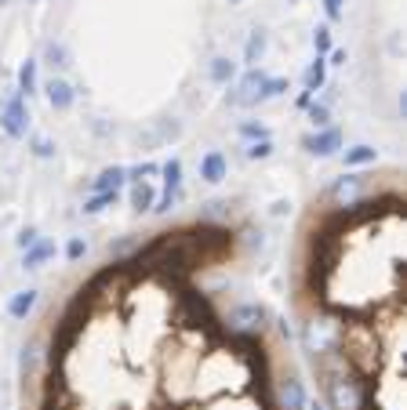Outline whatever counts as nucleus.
<instances>
[{
  "mask_svg": "<svg viewBox=\"0 0 407 410\" xmlns=\"http://www.w3.org/2000/svg\"><path fill=\"white\" fill-rule=\"evenodd\" d=\"M0 123H4V131H8L11 138H22V135H26V128H29L26 102H22V99H11V102L4 106V113H0Z\"/></svg>",
  "mask_w": 407,
  "mask_h": 410,
  "instance_id": "1",
  "label": "nucleus"
},
{
  "mask_svg": "<svg viewBox=\"0 0 407 410\" xmlns=\"http://www.w3.org/2000/svg\"><path fill=\"white\" fill-rule=\"evenodd\" d=\"M262 84H266V73H262V70H247L244 80H240V87H237V94H233V102H237V106H255V102H262V99H259Z\"/></svg>",
  "mask_w": 407,
  "mask_h": 410,
  "instance_id": "2",
  "label": "nucleus"
},
{
  "mask_svg": "<svg viewBox=\"0 0 407 410\" xmlns=\"http://www.w3.org/2000/svg\"><path fill=\"white\" fill-rule=\"evenodd\" d=\"M178 182H182V164L178 160H168L164 164V196H161V204H156L153 211H171L175 207V196H178Z\"/></svg>",
  "mask_w": 407,
  "mask_h": 410,
  "instance_id": "3",
  "label": "nucleus"
},
{
  "mask_svg": "<svg viewBox=\"0 0 407 410\" xmlns=\"http://www.w3.org/2000/svg\"><path fill=\"white\" fill-rule=\"evenodd\" d=\"M302 145H305L313 156H331V153L342 149V131H338V128H327V131H320V135H309Z\"/></svg>",
  "mask_w": 407,
  "mask_h": 410,
  "instance_id": "4",
  "label": "nucleus"
},
{
  "mask_svg": "<svg viewBox=\"0 0 407 410\" xmlns=\"http://www.w3.org/2000/svg\"><path fill=\"white\" fill-rule=\"evenodd\" d=\"M280 406L284 410H302L305 406V389H302L298 377H284V382H280Z\"/></svg>",
  "mask_w": 407,
  "mask_h": 410,
  "instance_id": "5",
  "label": "nucleus"
},
{
  "mask_svg": "<svg viewBox=\"0 0 407 410\" xmlns=\"http://www.w3.org/2000/svg\"><path fill=\"white\" fill-rule=\"evenodd\" d=\"M48 102H51V109H70L73 106V87L62 80V77H51L48 80Z\"/></svg>",
  "mask_w": 407,
  "mask_h": 410,
  "instance_id": "6",
  "label": "nucleus"
},
{
  "mask_svg": "<svg viewBox=\"0 0 407 410\" xmlns=\"http://www.w3.org/2000/svg\"><path fill=\"white\" fill-rule=\"evenodd\" d=\"M200 178H204V182H222V178H226V156L218 153V149H211L204 160H200Z\"/></svg>",
  "mask_w": 407,
  "mask_h": 410,
  "instance_id": "7",
  "label": "nucleus"
},
{
  "mask_svg": "<svg viewBox=\"0 0 407 410\" xmlns=\"http://www.w3.org/2000/svg\"><path fill=\"white\" fill-rule=\"evenodd\" d=\"M233 327H244V331H251V327H262V320H266V312L259 309V305H240L237 312H233Z\"/></svg>",
  "mask_w": 407,
  "mask_h": 410,
  "instance_id": "8",
  "label": "nucleus"
},
{
  "mask_svg": "<svg viewBox=\"0 0 407 410\" xmlns=\"http://www.w3.org/2000/svg\"><path fill=\"white\" fill-rule=\"evenodd\" d=\"M48 258H55V243H51V240H40V243H33V247L26 250L22 265H26V269H40Z\"/></svg>",
  "mask_w": 407,
  "mask_h": 410,
  "instance_id": "9",
  "label": "nucleus"
},
{
  "mask_svg": "<svg viewBox=\"0 0 407 410\" xmlns=\"http://www.w3.org/2000/svg\"><path fill=\"white\" fill-rule=\"evenodd\" d=\"M262 55H266V29H251V37H247V48H244V62L255 70Z\"/></svg>",
  "mask_w": 407,
  "mask_h": 410,
  "instance_id": "10",
  "label": "nucleus"
},
{
  "mask_svg": "<svg viewBox=\"0 0 407 410\" xmlns=\"http://www.w3.org/2000/svg\"><path fill=\"white\" fill-rule=\"evenodd\" d=\"M29 94H37V62H22L18 70V99H29Z\"/></svg>",
  "mask_w": 407,
  "mask_h": 410,
  "instance_id": "11",
  "label": "nucleus"
},
{
  "mask_svg": "<svg viewBox=\"0 0 407 410\" xmlns=\"http://www.w3.org/2000/svg\"><path fill=\"white\" fill-rule=\"evenodd\" d=\"M33 305H37V291H18L11 301H8V312L15 320H26L29 312H33Z\"/></svg>",
  "mask_w": 407,
  "mask_h": 410,
  "instance_id": "12",
  "label": "nucleus"
},
{
  "mask_svg": "<svg viewBox=\"0 0 407 410\" xmlns=\"http://www.w3.org/2000/svg\"><path fill=\"white\" fill-rule=\"evenodd\" d=\"M207 77H211L215 84H229V80L237 77V62H229L226 55L211 58V70H207Z\"/></svg>",
  "mask_w": 407,
  "mask_h": 410,
  "instance_id": "13",
  "label": "nucleus"
},
{
  "mask_svg": "<svg viewBox=\"0 0 407 410\" xmlns=\"http://www.w3.org/2000/svg\"><path fill=\"white\" fill-rule=\"evenodd\" d=\"M124 174H128L124 167H106V171L95 178V189H99V193H116V189L124 185Z\"/></svg>",
  "mask_w": 407,
  "mask_h": 410,
  "instance_id": "14",
  "label": "nucleus"
},
{
  "mask_svg": "<svg viewBox=\"0 0 407 410\" xmlns=\"http://www.w3.org/2000/svg\"><path fill=\"white\" fill-rule=\"evenodd\" d=\"M324 77H327V62L317 55V62L305 70V94H313V91H320L324 87Z\"/></svg>",
  "mask_w": 407,
  "mask_h": 410,
  "instance_id": "15",
  "label": "nucleus"
},
{
  "mask_svg": "<svg viewBox=\"0 0 407 410\" xmlns=\"http://www.w3.org/2000/svg\"><path fill=\"white\" fill-rule=\"evenodd\" d=\"M131 207L142 214V211H153V185L149 182H135L131 185Z\"/></svg>",
  "mask_w": 407,
  "mask_h": 410,
  "instance_id": "16",
  "label": "nucleus"
},
{
  "mask_svg": "<svg viewBox=\"0 0 407 410\" xmlns=\"http://www.w3.org/2000/svg\"><path fill=\"white\" fill-rule=\"evenodd\" d=\"M48 66L51 70H66L70 66V51H66V44H48Z\"/></svg>",
  "mask_w": 407,
  "mask_h": 410,
  "instance_id": "17",
  "label": "nucleus"
},
{
  "mask_svg": "<svg viewBox=\"0 0 407 410\" xmlns=\"http://www.w3.org/2000/svg\"><path fill=\"white\" fill-rule=\"evenodd\" d=\"M374 160V149L371 145H353L346 149V167H360V164H371Z\"/></svg>",
  "mask_w": 407,
  "mask_h": 410,
  "instance_id": "18",
  "label": "nucleus"
},
{
  "mask_svg": "<svg viewBox=\"0 0 407 410\" xmlns=\"http://www.w3.org/2000/svg\"><path fill=\"white\" fill-rule=\"evenodd\" d=\"M288 91V80L284 77H266V84H262V94H259V99H276V94H284Z\"/></svg>",
  "mask_w": 407,
  "mask_h": 410,
  "instance_id": "19",
  "label": "nucleus"
},
{
  "mask_svg": "<svg viewBox=\"0 0 407 410\" xmlns=\"http://www.w3.org/2000/svg\"><path fill=\"white\" fill-rule=\"evenodd\" d=\"M109 204H116V193H99V196H91V200L84 204V211H87V214H99V211L109 207Z\"/></svg>",
  "mask_w": 407,
  "mask_h": 410,
  "instance_id": "20",
  "label": "nucleus"
},
{
  "mask_svg": "<svg viewBox=\"0 0 407 410\" xmlns=\"http://www.w3.org/2000/svg\"><path fill=\"white\" fill-rule=\"evenodd\" d=\"M313 48H317V55H327V51H331V29H327V26H320L317 33H313Z\"/></svg>",
  "mask_w": 407,
  "mask_h": 410,
  "instance_id": "21",
  "label": "nucleus"
},
{
  "mask_svg": "<svg viewBox=\"0 0 407 410\" xmlns=\"http://www.w3.org/2000/svg\"><path fill=\"white\" fill-rule=\"evenodd\" d=\"M269 153H273L269 138H262V142H251V145H247V156H251V160H266Z\"/></svg>",
  "mask_w": 407,
  "mask_h": 410,
  "instance_id": "22",
  "label": "nucleus"
},
{
  "mask_svg": "<svg viewBox=\"0 0 407 410\" xmlns=\"http://www.w3.org/2000/svg\"><path fill=\"white\" fill-rule=\"evenodd\" d=\"M84 250H87V243H84V240H70L66 258H70V262H77V258H84Z\"/></svg>",
  "mask_w": 407,
  "mask_h": 410,
  "instance_id": "23",
  "label": "nucleus"
},
{
  "mask_svg": "<svg viewBox=\"0 0 407 410\" xmlns=\"http://www.w3.org/2000/svg\"><path fill=\"white\" fill-rule=\"evenodd\" d=\"M240 135H244V138H259V142H262V138H266V128H262V123H244Z\"/></svg>",
  "mask_w": 407,
  "mask_h": 410,
  "instance_id": "24",
  "label": "nucleus"
},
{
  "mask_svg": "<svg viewBox=\"0 0 407 410\" xmlns=\"http://www.w3.org/2000/svg\"><path fill=\"white\" fill-rule=\"evenodd\" d=\"M309 120L317 123V128H324L327 123V106H309Z\"/></svg>",
  "mask_w": 407,
  "mask_h": 410,
  "instance_id": "25",
  "label": "nucleus"
},
{
  "mask_svg": "<svg viewBox=\"0 0 407 410\" xmlns=\"http://www.w3.org/2000/svg\"><path fill=\"white\" fill-rule=\"evenodd\" d=\"M33 243H37V229H22V233H18V247H22V250H29Z\"/></svg>",
  "mask_w": 407,
  "mask_h": 410,
  "instance_id": "26",
  "label": "nucleus"
},
{
  "mask_svg": "<svg viewBox=\"0 0 407 410\" xmlns=\"http://www.w3.org/2000/svg\"><path fill=\"white\" fill-rule=\"evenodd\" d=\"M149 174H156V164H139V167L131 171V178H135V182H146Z\"/></svg>",
  "mask_w": 407,
  "mask_h": 410,
  "instance_id": "27",
  "label": "nucleus"
},
{
  "mask_svg": "<svg viewBox=\"0 0 407 410\" xmlns=\"http://www.w3.org/2000/svg\"><path fill=\"white\" fill-rule=\"evenodd\" d=\"M33 153H37V156H51V153H55V145H51L48 138H33Z\"/></svg>",
  "mask_w": 407,
  "mask_h": 410,
  "instance_id": "28",
  "label": "nucleus"
},
{
  "mask_svg": "<svg viewBox=\"0 0 407 410\" xmlns=\"http://www.w3.org/2000/svg\"><path fill=\"white\" fill-rule=\"evenodd\" d=\"M342 4H346V0H324V8H327V18H338V15H342Z\"/></svg>",
  "mask_w": 407,
  "mask_h": 410,
  "instance_id": "29",
  "label": "nucleus"
},
{
  "mask_svg": "<svg viewBox=\"0 0 407 410\" xmlns=\"http://www.w3.org/2000/svg\"><path fill=\"white\" fill-rule=\"evenodd\" d=\"M346 62V51H331V66H342Z\"/></svg>",
  "mask_w": 407,
  "mask_h": 410,
  "instance_id": "30",
  "label": "nucleus"
},
{
  "mask_svg": "<svg viewBox=\"0 0 407 410\" xmlns=\"http://www.w3.org/2000/svg\"><path fill=\"white\" fill-rule=\"evenodd\" d=\"M8 4H15V0H0V8H8Z\"/></svg>",
  "mask_w": 407,
  "mask_h": 410,
  "instance_id": "31",
  "label": "nucleus"
},
{
  "mask_svg": "<svg viewBox=\"0 0 407 410\" xmlns=\"http://www.w3.org/2000/svg\"><path fill=\"white\" fill-rule=\"evenodd\" d=\"M229 4H244V0H229Z\"/></svg>",
  "mask_w": 407,
  "mask_h": 410,
  "instance_id": "32",
  "label": "nucleus"
},
{
  "mask_svg": "<svg viewBox=\"0 0 407 410\" xmlns=\"http://www.w3.org/2000/svg\"><path fill=\"white\" fill-rule=\"evenodd\" d=\"M291 4H295V0H291Z\"/></svg>",
  "mask_w": 407,
  "mask_h": 410,
  "instance_id": "33",
  "label": "nucleus"
}]
</instances>
